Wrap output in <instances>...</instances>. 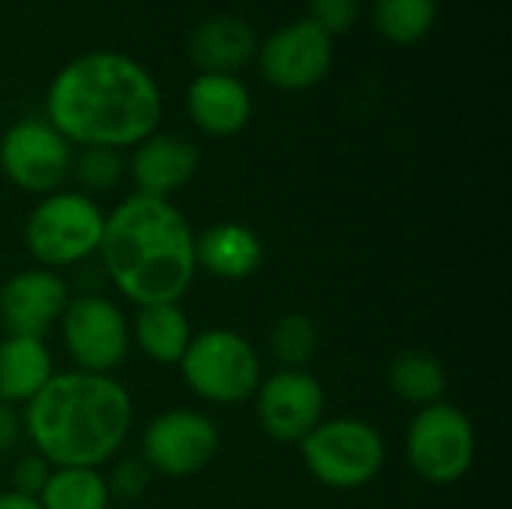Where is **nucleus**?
I'll use <instances>...</instances> for the list:
<instances>
[{"label":"nucleus","instance_id":"18","mask_svg":"<svg viewBox=\"0 0 512 509\" xmlns=\"http://www.w3.org/2000/svg\"><path fill=\"white\" fill-rule=\"evenodd\" d=\"M54 378V357L45 339L3 336L0 339V402L27 405Z\"/></svg>","mask_w":512,"mask_h":509},{"label":"nucleus","instance_id":"12","mask_svg":"<svg viewBox=\"0 0 512 509\" xmlns=\"http://www.w3.org/2000/svg\"><path fill=\"white\" fill-rule=\"evenodd\" d=\"M255 417L276 444H300L321 420L327 396L309 369H276L255 390Z\"/></svg>","mask_w":512,"mask_h":509},{"label":"nucleus","instance_id":"21","mask_svg":"<svg viewBox=\"0 0 512 509\" xmlns=\"http://www.w3.org/2000/svg\"><path fill=\"white\" fill-rule=\"evenodd\" d=\"M36 501L42 509H111V492L102 468H51Z\"/></svg>","mask_w":512,"mask_h":509},{"label":"nucleus","instance_id":"29","mask_svg":"<svg viewBox=\"0 0 512 509\" xmlns=\"http://www.w3.org/2000/svg\"><path fill=\"white\" fill-rule=\"evenodd\" d=\"M0 509H42L36 498H27V495H18L12 489L0 492Z\"/></svg>","mask_w":512,"mask_h":509},{"label":"nucleus","instance_id":"23","mask_svg":"<svg viewBox=\"0 0 512 509\" xmlns=\"http://www.w3.org/2000/svg\"><path fill=\"white\" fill-rule=\"evenodd\" d=\"M318 345H321L318 324L303 312L282 315L267 336L270 357L276 360L279 369H306L318 354Z\"/></svg>","mask_w":512,"mask_h":509},{"label":"nucleus","instance_id":"28","mask_svg":"<svg viewBox=\"0 0 512 509\" xmlns=\"http://www.w3.org/2000/svg\"><path fill=\"white\" fill-rule=\"evenodd\" d=\"M18 429H21V423H18V417L12 414V408L0 402V453L9 450V447L15 444Z\"/></svg>","mask_w":512,"mask_h":509},{"label":"nucleus","instance_id":"15","mask_svg":"<svg viewBox=\"0 0 512 509\" xmlns=\"http://www.w3.org/2000/svg\"><path fill=\"white\" fill-rule=\"evenodd\" d=\"M186 114L210 138H231L252 120V93L240 75L198 72L186 87Z\"/></svg>","mask_w":512,"mask_h":509},{"label":"nucleus","instance_id":"17","mask_svg":"<svg viewBox=\"0 0 512 509\" xmlns=\"http://www.w3.org/2000/svg\"><path fill=\"white\" fill-rule=\"evenodd\" d=\"M195 264L213 279L243 282L261 270L264 243L243 222H216L195 234Z\"/></svg>","mask_w":512,"mask_h":509},{"label":"nucleus","instance_id":"4","mask_svg":"<svg viewBox=\"0 0 512 509\" xmlns=\"http://www.w3.org/2000/svg\"><path fill=\"white\" fill-rule=\"evenodd\" d=\"M105 210L96 198L78 189L42 195L24 222V249L45 270H66L90 261L99 252Z\"/></svg>","mask_w":512,"mask_h":509},{"label":"nucleus","instance_id":"26","mask_svg":"<svg viewBox=\"0 0 512 509\" xmlns=\"http://www.w3.org/2000/svg\"><path fill=\"white\" fill-rule=\"evenodd\" d=\"M363 12V0H309V21L318 24L327 36L348 33Z\"/></svg>","mask_w":512,"mask_h":509},{"label":"nucleus","instance_id":"6","mask_svg":"<svg viewBox=\"0 0 512 509\" xmlns=\"http://www.w3.org/2000/svg\"><path fill=\"white\" fill-rule=\"evenodd\" d=\"M297 447L306 471L324 489L336 492H357L369 486L387 459L384 435L357 417H324Z\"/></svg>","mask_w":512,"mask_h":509},{"label":"nucleus","instance_id":"25","mask_svg":"<svg viewBox=\"0 0 512 509\" xmlns=\"http://www.w3.org/2000/svg\"><path fill=\"white\" fill-rule=\"evenodd\" d=\"M150 477H153V471L144 465L141 456H126V459H120V462L111 468V474H108L105 480H108L111 498H117V501H123V504H132V501H138V498L147 492Z\"/></svg>","mask_w":512,"mask_h":509},{"label":"nucleus","instance_id":"2","mask_svg":"<svg viewBox=\"0 0 512 509\" xmlns=\"http://www.w3.org/2000/svg\"><path fill=\"white\" fill-rule=\"evenodd\" d=\"M135 405L114 375L54 372L24 405L21 426L51 468H102L129 441Z\"/></svg>","mask_w":512,"mask_h":509},{"label":"nucleus","instance_id":"9","mask_svg":"<svg viewBox=\"0 0 512 509\" xmlns=\"http://www.w3.org/2000/svg\"><path fill=\"white\" fill-rule=\"evenodd\" d=\"M75 147L45 120L21 117L0 135V174L21 192L51 195L69 180Z\"/></svg>","mask_w":512,"mask_h":509},{"label":"nucleus","instance_id":"22","mask_svg":"<svg viewBox=\"0 0 512 509\" xmlns=\"http://www.w3.org/2000/svg\"><path fill=\"white\" fill-rule=\"evenodd\" d=\"M438 21V0H372V24L390 45L423 42Z\"/></svg>","mask_w":512,"mask_h":509},{"label":"nucleus","instance_id":"11","mask_svg":"<svg viewBox=\"0 0 512 509\" xmlns=\"http://www.w3.org/2000/svg\"><path fill=\"white\" fill-rule=\"evenodd\" d=\"M219 447V426L192 408L162 411L141 432V459L153 474L162 477L201 474L219 456Z\"/></svg>","mask_w":512,"mask_h":509},{"label":"nucleus","instance_id":"27","mask_svg":"<svg viewBox=\"0 0 512 509\" xmlns=\"http://www.w3.org/2000/svg\"><path fill=\"white\" fill-rule=\"evenodd\" d=\"M48 474H51V465H48L42 456H36V453L21 456V459L12 465V492L27 495V498H39V492H42Z\"/></svg>","mask_w":512,"mask_h":509},{"label":"nucleus","instance_id":"3","mask_svg":"<svg viewBox=\"0 0 512 509\" xmlns=\"http://www.w3.org/2000/svg\"><path fill=\"white\" fill-rule=\"evenodd\" d=\"M111 285L135 306L180 303L195 282V231L165 198L129 195L105 213L99 252Z\"/></svg>","mask_w":512,"mask_h":509},{"label":"nucleus","instance_id":"1","mask_svg":"<svg viewBox=\"0 0 512 509\" xmlns=\"http://www.w3.org/2000/svg\"><path fill=\"white\" fill-rule=\"evenodd\" d=\"M162 111V90L144 63L105 48L72 57L45 93V120L72 147L132 150L159 132Z\"/></svg>","mask_w":512,"mask_h":509},{"label":"nucleus","instance_id":"10","mask_svg":"<svg viewBox=\"0 0 512 509\" xmlns=\"http://www.w3.org/2000/svg\"><path fill=\"white\" fill-rule=\"evenodd\" d=\"M333 60H336L333 36H327L309 18L282 24L279 30H273L258 42V54H255L261 78L282 93H303L318 87L330 75Z\"/></svg>","mask_w":512,"mask_h":509},{"label":"nucleus","instance_id":"14","mask_svg":"<svg viewBox=\"0 0 512 509\" xmlns=\"http://www.w3.org/2000/svg\"><path fill=\"white\" fill-rule=\"evenodd\" d=\"M198 165L201 153L189 138L174 132H153L150 138L132 147L129 177L138 195L171 201V195L180 192L198 174Z\"/></svg>","mask_w":512,"mask_h":509},{"label":"nucleus","instance_id":"20","mask_svg":"<svg viewBox=\"0 0 512 509\" xmlns=\"http://www.w3.org/2000/svg\"><path fill=\"white\" fill-rule=\"evenodd\" d=\"M390 390L402 402H408V405H414L420 411L426 405L444 402V393H447V369L429 351H417V348L402 351L390 363Z\"/></svg>","mask_w":512,"mask_h":509},{"label":"nucleus","instance_id":"19","mask_svg":"<svg viewBox=\"0 0 512 509\" xmlns=\"http://www.w3.org/2000/svg\"><path fill=\"white\" fill-rule=\"evenodd\" d=\"M132 342L159 366H177L192 342V324L180 303H153L138 306L135 321L129 327Z\"/></svg>","mask_w":512,"mask_h":509},{"label":"nucleus","instance_id":"7","mask_svg":"<svg viewBox=\"0 0 512 509\" xmlns=\"http://www.w3.org/2000/svg\"><path fill=\"white\" fill-rule=\"evenodd\" d=\"M411 471L432 486H453L468 477L477 459V432L465 411L450 402L420 408L405 435Z\"/></svg>","mask_w":512,"mask_h":509},{"label":"nucleus","instance_id":"8","mask_svg":"<svg viewBox=\"0 0 512 509\" xmlns=\"http://www.w3.org/2000/svg\"><path fill=\"white\" fill-rule=\"evenodd\" d=\"M57 327L69 360L81 372L114 375L129 357V321L123 309L105 294L90 291L69 297Z\"/></svg>","mask_w":512,"mask_h":509},{"label":"nucleus","instance_id":"24","mask_svg":"<svg viewBox=\"0 0 512 509\" xmlns=\"http://www.w3.org/2000/svg\"><path fill=\"white\" fill-rule=\"evenodd\" d=\"M126 174V159L120 150L108 147H78L72 153L69 177L78 183V192L96 198L105 192H114Z\"/></svg>","mask_w":512,"mask_h":509},{"label":"nucleus","instance_id":"13","mask_svg":"<svg viewBox=\"0 0 512 509\" xmlns=\"http://www.w3.org/2000/svg\"><path fill=\"white\" fill-rule=\"evenodd\" d=\"M69 285L60 273L27 267L0 285V327L6 336L45 339L69 306Z\"/></svg>","mask_w":512,"mask_h":509},{"label":"nucleus","instance_id":"16","mask_svg":"<svg viewBox=\"0 0 512 509\" xmlns=\"http://www.w3.org/2000/svg\"><path fill=\"white\" fill-rule=\"evenodd\" d=\"M261 36L240 15H210L189 30L186 54L198 72L237 75L258 54Z\"/></svg>","mask_w":512,"mask_h":509},{"label":"nucleus","instance_id":"5","mask_svg":"<svg viewBox=\"0 0 512 509\" xmlns=\"http://www.w3.org/2000/svg\"><path fill=\"white\" fill-rule=\"evenodd\" d=\"M177 366L192 396L222 408L249 402L264 378L255 345L228 327L192 333V342Z\"/></svg>","mask_w":512,"mask_h":509}]
</instances>
